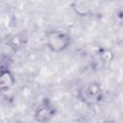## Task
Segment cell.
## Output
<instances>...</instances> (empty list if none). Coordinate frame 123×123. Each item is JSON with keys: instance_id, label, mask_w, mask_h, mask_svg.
Listing matches in <instances>:
<instances>
[{"instance_id": "cell-1", "label": "cell", "mask_w": 123, "mask_h": 123, "mask_svg": "<svg viewBox=\"0 0 123 123\" xmlns=\"http://www.w3.org/2000/svg\"><path fill=\"white\" fill-rule=\"evenodd\" d=\"M45 40L48 48L53 52H61L66 49L70 44V37L68 34L52 30L45 34Z\"/></svg>"}, {"instance_id": "cell-2", "label": "cell", "mask_w": 123, "mask_h": 123, "mask_svg": "<svg viewBox=\"0 0 123 123\" xmlns=\"http://www.w3.org/2000/svg\"><path fill=\"white\" fill-rule=\"evenodd\" d=\"M78 97L86 105H95L102 99V88L98 83L90 82L80 87Z\"/></svg>"}, {"instance_id": "cell-3", "label": "cell", "mask_w": 123, "mask_h": 123, "mask_svg": "<svg viewBox=\"0 0 123 123\" xmlns=\"http://www.w3.org/2000/svg\"><path fill=\"white\" fill-rule=\"evenodd\" d=\"M56 111L49 99H44L35 111V119L39 123H47L52 119Z\"/></svg>"}, {"instance_id": "cell-4", "label": "cell", "mask_w": 123, "mask_h": 123, "mask_svg": "<svg viewBox=\"0 0 123 123\" xmlns=\"http://www.w3.org/2000/svg\"><path fill=\"white\" fill-rule=\"evenodd\" d=\"M14 82H15V80H14L12 73L9 69H2L1 76H0V87H1V89L3 91L10 89L13 86Z\"/></svg>"}, {"instance_id": "cell-5", "label": "cell", "mask_w": 123, "mask_h": 123, "mask_svg": "<svg viewBox=\"0 0 123 123\" xmlns=\"http://www.w3.org/2000/svg\"><path fill=\"white\" fill-rule=\"evenodd\" d=\"M72 8L79 15H87L92 12V9H93L89 2H85V1L74 2L72 4Z\"/></svg>"}, {"instance_id": "cell-6", "label": "cell", "mask_w": 123, "mask_h": 123, "mask_svg": "<svg viewBox=\"0 0 123 123\" xmlns=\"http://www.w3.org/2000/svg\"><path fill=\"white\" fill-rule=\"evenodd\" d=\"M101 57L105 62H110L112 59V54L110 50H105L104 52L101 53Z\"/></svg>"}, {"instance_id": "cell-7", "label": "cell", "mask_w": 123, "mask_h": 123, "mask_svg": "<svg viewBox=\"0 0 123 123\" xmlns=\"http://www.w3.org/2000/svg\"><path fill=\"white\" fill-rule=\"evenodd\" d=\"M116 39H117L119 42H123V25L117 30V33H116Z\"/></svg>"}, {"instance_id": "cell-8", "label": "cell", "mask_w": 123, "mask_h": 123, "mask_svg": "<svg viewBox=\"0 0 123 123\" xmlns=\"http://www.w3.org/2000/svg\"><path fill=\"white\" fill-rule=\"evenodd\" d=\"M99 123H115L113 120H110V119H106V120H103V121H101V122H99Z\"/></svg>"}]
</instances>
